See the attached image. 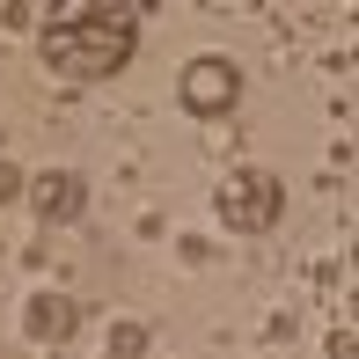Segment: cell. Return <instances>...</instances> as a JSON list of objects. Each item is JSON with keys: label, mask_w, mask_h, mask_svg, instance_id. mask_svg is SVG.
<instances>
[{"label": "cell", "mask_w": 359, "mask_h": 359, "mask_svg": "<svg viewBox=\"0 0 359 359\" xmlns=\"http://www.w3.org/2000/svg\"><path fill=\"white\" fill-rule=\"evenodd\" d=\"M133 44H140V8H52V22L37 29V52L59 81L125 74Z\"/></svg>", "instance_id": "obj_1"}, {"label": "cell", "mask_w": 359, "mask_h": 359, "mask_svg": "<svg viewBox=\"0 0 359 359\" xmlns=\"http://www.w3.org/2000/svg\"><path fill=\"white\" fill-rule=\"evenodd\" d=\"M213 213L220 227H235V235H264V227H279L286 213V191L271 169H227L220 191H213Z\"/></svg>", "instance_id": "obj_2"}, {"label": "cell", "mask_w": 359, "mask_h": 359, "mask_svg": "<svg viewBox=\"0 0 359 359\" xmlns=\"http://www.w3.org/2000/svg\"><path fill=\"white\" fill-rule=\"evenodd\" d=\"M176 95H184L191 118H227V110L242 103V67L227 52H198L184 67V81H176Z\"/></svg>", "instance_id": "obj_3"}, {"label": "cell", "mask_w": 359, "mask_h": 359, "mask_svg": "<svg viewBox=\"0 0 359 359\" xmlns=\"http://www.w3.org/2000/svg\"><path fill=\"white\" fill-rule=\"evenodd\" d=\"M22 198H29V213H37V227H74L88 213V176L81 169H44V176L22 184Z\"/></svg>", "instance_id": "obj_4"}, {"label": "cell", "mask_w": 359, "mask_h": 359, "mask_svg": "<svg viewBox=\"0 0 359 359\" xmlns=\"http://www.w3.org/2000/svg\"><path fill=\"white\" fill-rule=\"evenodd\" d=\"M74 330H81V308H74V293L37 286V293L22 301V337H29V345H67Z\"/></svg>", "instance_id": "obj_5"}, {"label": "cell", "mask_w": 359, "mask_h": 359, "mask_svg": "<svg viewBox=\"0 0 359 359\" xmlns=\"http://www.w3.org/2000/svg\"><path fill=\"white\" fill-rule=\"evenodd\" d=\"M103 345H110V359H147V345H154V337H147V323L118 316V323L103 330Z\"/></svg>", "instance_id": "obj_6"}, {"label": "cell", "mask_w": 359, "mask_h": 359, "mask_svg": "<svg viewBox=\"0 0 359 359\" xmlns=\"http://www.w3.org/2000/svg\"><path fill=\"white\" fill-rule=\"evenodd\" d=\"M22 184H29V176H22V169H15V161H8V154H0V205H15V198H22Z\"/></svg>", "instance_id": "obj_7"}, {"label": "cell", "mask_w": 359, "mask_h": 359, "mask_svg": "<svg viewBox=\"0 0 359 359\" xmlns=\"http://www.w3.org/2000/svg\"><path fill=\"white\" fill-rule=\"evenodd\" d=\"M176 250H184V264H205V257H213V242H205V235H184Z\"/></svg>", "instance_id": "obj_8"}, {"label": "cell", "mask_w": 359, "mask_h": 359, "mask_svg": "<svg viewBox=\"0 0 359 359\" xmlns=\"http://www.w3.org/2000/svg\"><path fill=\"white\" fill-rule=\"evenodd\" d=\"M330 359H352V323H337V330H330Z\"/></svg>", "instance_id": "obj_9"}, {"label": "cell", "mask_w": 359, "mask_h": 359, "mask_svg": "<svg viewBox=\"0 0 359 359\" xmlns=\"http://www.w3.org/2000/svg\"><path fill=\"white\" fill-rule=\"evenodd\" d=\"M0 140H8V133H0Z\"/></svg>", "instance_id": "obj_10"}]
</instances>
